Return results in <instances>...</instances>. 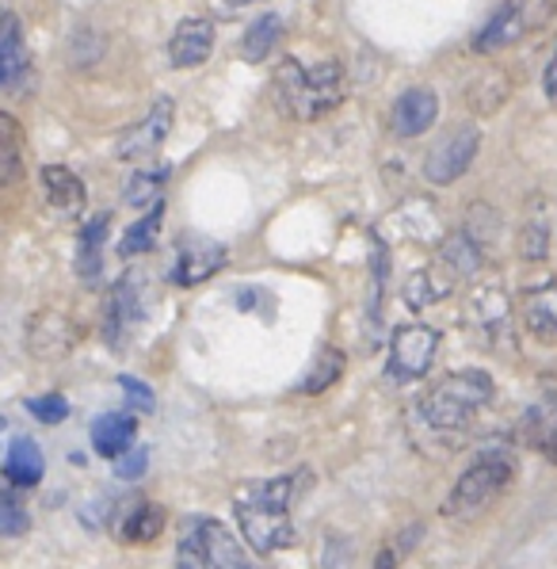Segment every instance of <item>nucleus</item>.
I'll list each match as a JSON object with an SVG mask.
<instances>
[{"label":"nucleus","instance_id":"nucleus-1","mask_svg":"<svg viewBox=\"0 0 557 569\" xmlns=\"http://www.w3.org/2000/svg\"><path fill=\"white\" fill-rule=\"evenodd\" d=\"M493 390H496L493 375L477 371V367L455 371L443 382H435V387L413 406V417H408L413 420L416 443H421L424 451L455 443L458 436L474 425V417L493 401Z\"/></svg>","mask_w":557,"mask_h":569},{"label":"nucleus","instance_id":"nucleus-2","mask_svg":"<svg viewBox=\"0 0 557 569\" xmlns=\"http://www.w3.org/2000/svg\"><path fill=\"white\" fill-rule=\"evenodd\" d=\"M294 481L298 478H256L233 493V512H237L241 536H245L252 555H275L294 542Z\"/></svg>","mask_w":557,"mask_h":569},{"label":"nucleus","instance_id":"nucleus-3","mask_svg":"<svg viewBox=\"0 0 557 569\" xmlns=\"http://www.w3.org/2000/svg\"><path fill=\"white\" fill-rule=\"evenodd\" d=\"M275 92L283 108L294 119L313 122L341 108L344 100V69L341 61H317V66H302L298 58H286L275 73Z\"/></svg>","mask_w":557,"mask_h":569},{"label":"nucleus","instance_id":"nucleus-4","mask_svg":"<svg viewBox=\"0 0 557 569\" xmlns=\"http://www.w3.org/2000/svg\"><path fill=\"white\" fill-rule=\"evenodd\" d=\"M516 478V459L508 451H489L466 470L463 478L450 486L447 501H443V516L450 520H469V516L485 512L504 489Z\"/></svg>","mask_w":557,"mask_h":569},{"label":"nucleus","instance_id":"nucleus-5","mask_svg":"<svg viewBox=\"0 0 557 569\" xmlns=\"http://www.w3.org/2000/svg\"><path fill=\"white\" fill-rule=\"evenodd\" d=\"M145 310H150V295H145V279L142 271H126L115 287H111L108 310H103V337H108L111 348H123L134 329L145 321Z\"/></svg>","mask_w":557,"mask_h":569},{"label":"nucleus","instance_id":"nucleus-6","mask_svg":"<svg viewBox=\"0 0 557 569\" xmlns=\"http://www.w3.org/2000/svg\"><path fill=\"white\" fill-rule=\"evenodd\" d=\"M435 352H439V329L432 326H402L389 340V363L386 379L416 382L432 371Z\"/></svg>","mask_w":557,"mask_h":569},{"label":"nucleus","instance_id":"nucleus-7","mask_svg":"<svg viewBox=\"0 0 557 569\" xmlns=\"http://www.w3.org/2000/svg\"><path fill=\"white\" fill-rule=\"evenodd\" d=\"M477 150H482V130L469 127V122L466 127H455L428 153V161H424V180L435 183V188H447V183H455L458 177H466Z\"/></svg>","mask_w":557,"mask_h":569},{"label":"nucleus","instance_id":"nucleus-8","mask_svg":"<svg viewBox=\"0 0 557 569\" xmlns=\"http://www.w3.org/2000/svg\"><path fill=\"white\" fill-rule=\"evenodd\" d=\"M172 116H176V103H172L169 96L153 100V108L145 111V119L119 138V146H115L119 161H150V157L164 146V138H169Z\"/></svg>","mask_w":557,"mask_h":569},{"label":"nucleus","instance_id":"nucleus-9","mask_svg":"<svg viewBox=\"0 0 557 569\" xmlns=\"http://www.w3.org/2000/svg\"><path fill=\"white\" fill-rule=\"evenodd\" d=\"M225 260H230L225 244L206 241V238H184L176 249V264H172V283L199 287L203 279H211L214 271H222Z\"/></svg>","mask_w":557,"mask_h":569},{"label":"nucleus","instance_id":"nucleus-10","mask_svg":"<svg viewBox=\"0 0 557 569\" xmlns=\"http://www.w3.org/2000/svg\"><path fill=\"white\" fill-rule=\"evenodd\" d=\"M519 428H524L527 448H535L543 459L557 462V382H543V390L527 406Z\"/></svg>","mask_w":557,"mask_h":569},{"label":"nucleus","instance_id":"nucleus-11","mask_svg":"<svg viewBox=\"0 0 557 569\" xmlns=\"http://www.w3.org/2000/svg\"><path fill=\"white\" fill-rule=\"evenodd\" d=\"M435 119H439V96L416 84V89H405L397 96L389 127H394L397 138H421L435 127Z\"/></svg>","mask_w":557,"mask_h":569},{"label":"nucleus","instance_id":"nucleus-12","mask_svg":"<svg viewBox=\"0 0 557 569\" xmlns=\"http://www.w3.org/2000/svg\"><path fill=\"white\" fill-rule=\"evenodd\" d=\"M23 77H31V54L23 42L20 16L4 12V20H0V84H4V92H20Z\"/></svg>","mask_w":557,"mask_h":569},{"label":"nucleus","instance_id":"nucleus-13","mask_svg":"<svg viewBox=\"0 0 557 569\" xmlns=\"http://www.w3.org/2000/svg\"><path fill=\"white\" fill-rule=\"evenodd\" d=\"M214 23L211 20H199V16H191V20L176 23V31H172L169 39V58L176 69H195L203 66L206 58L214 54Z\"/></svg>","mask_w":557,"mask_h":569},{"label":"nucleus","instance_id":"nucleus-14","mask_svg":"<svg viewBox=\"0 0 557 569\" xmlns=\"http://www.w3.org/2000/svg\"><path fill=\"white\" fill-rule=\"evenodd\" d=\"M519 31H524V0H500L469 47H474V54H493V50L512 47L519 39Z\"/></svg>","mask_w":557,"mask_h":569},{"label":"nucleus","instance_id":"nucleus-15","mask_svg":"<svg viewBox=\"0 0 557 569\" xmlns=\"http://www.w3.org/2000/svg\"><path fill=\"white\" fill-rule=\"evenodd\" d=\"M519 318H524V329L543 345H557V279L543 287H530L519 302Z\"/></svg>","mask_w":557,"mask_h":569},{"label":"nucleus","instance_id":"nucleus-16","mask_svg":"<svg viewBox=\"0 0 557 569\" xmlns=\"http://www.w3.org/2000/svg\"><path fill=\"white\" fill-rule=\"evenodd\" d=\"M73 340H77V329L69 326V318H62V313H54V310H42L28 321V345L39 360L65 356L69 348H73Z\"/></svg>","mask_w":557,"mask_h":569},{"label":"nucleus","instance_id":"nucleus-17","mask_svg":"<svg viewBox=\"0 0 557 569\" xmlns=\"http://www.w3.org/2000/svg\"><path fill=\"white\" fill-rule=\"evenodd\" d=\"M42 475H47V459H42L39 443L31 436H16L4 455V481L12 489H34Z\"/></svg>","mask_w":557,"mask_h":569},{"label":"nucleus","instance_id":"nucleus-18","mask_svg":"<svg viewBox=\"0 0 557 569\" xmlns=\"http://www.w3.org/2000/svg\"><path fill=\"white\" fill-rule=\"evenodd\" d=\"M42 191H47V203L62 218H77L84 210V183L65 164H47L42 169Z\"/></svg>","mask_w":557,"mask_h":569},{"label":"nucleus","instance_id":"nucleus-19","mask_svg":"<svg viewBox=\"0 0 557 569\" xmlns=\"http://www.w3.org/2000/svg\"><path fill=\"white\" fill-rule=\"evenodd\" d=\"M211 516H188L176 542V569H214L211 558Z\"/></svg>","mask_w":557,"mask_h":569},{"label":"nucleus","instance_id":"nucleus-20","mask_svg":"<svg viewBox=\"0 0 557 569\" xmlns=\"http://www.w3.org/2000/svg\"><path fill=\"white\" fill-rule=\"evenodd\" d=\"M474 321L477 329L485 332L489 345H500L504 337L512 332V302L500 287H482L474 295Z\"/></svg>","mask_w":557,"mask_h":569},{"label":"nucleus","instance_id":"nucleus-21","mask_svg":"<svg viewBox=\"0 0 557 569\" xmlns=\"http://www.w3.org/2000/svg\"><path fill=\"white\" fill-rule=\"evenodd\" d=\"M138 420L134 413H103L92 420V448L103 455V459H123L134 443Z\"/></svg>","mask_w":557,"mask_h":569},{"label":"nucleus","instance_id":"nucleus-22","mask_svg":"<svg viewBox=\"0 0 557 569\" xmlns=\"http://www.w3.org/2000/svg\"><path fill=\"white\" fill-rule=\"evenodd\" d=\"M108 230H111V214H95L92 222H84L81 238H77V276H81V283H89V287L100 283Z\"/></svg>","mask_w":557,"mask_h":569},{"label":"nucleus","instance_id":"nucleus-23","mask_svg":"<svg viewBox=\"0 0 557 569\" xmlns=\"http://www.w3.org/2000/svg\"><path fill=\"white\" fill-rule=\"evenodd\" d=\"M439 257H443V264L455 271L458 279H469V276H477V268H482L485 252H482V244H477V241L463 230V233H450V238L443 241Z\"/></svg>","mask_w":557,"mask_h":569},{"label":"nucleus","instance_id":"nucleus-24","mask_svg":"<svg viewBox=\"0 0 557 569\" xmlns=\"http://www.w3.org/2000/svg\"><path fill=\"white\" fill-rule=\"evenodd\" d=\"M164 531V509L161 505H138L134 512H126V520L119 523V539L134 542V547H145Z\"/></svg>","mask_w":557,"mask_h":569},{"label":"nucleus","instance_id":"nucleus-25","mask_svg":"<svg viewBox=\"0 0 557 569\" xmlns=\"http://www.w3.org/2000/svg\"><path fill=\"white\" fill-rule=\"evenodd\" d=\"M278 34H283V20H278V16H260L245 31V39H241V58H245L249 66H260V61L275 50Z\"/></svg>","mask_w":557,"mask_h":569},{"label":"nucleus","instance_id":"nucleus-26","mask_svg":"<svg viewBox=\"0 0 557 569\" xmlns=\"http://www.w3.org/2000/svg\"><path fill=\"white\" fill-rule=\"evenodd\" d=\"M161 218H164V207H153L145 218H138L123 233V241H119V257H142V252H150L156 233H161Z\"/></svg>","mask_w":557,"mask_h":569},{"label":"nucleus","instance_id":"nucleus-27","mask_svg":"<svg viewBox=\"0 0 557 569\" xmlns=\"http://www.w3.org/2000/svg\"><path fill=\"white\" fill-rule=\"evenodd\" d=\"M341 371H344V352H341V348H333V345L321 348L317 360H313V371L298 382V390H302V393H321V390H328L336 379H341Z\"/></svg>","mask_w":557,"mask_h":569},{"label":"nucleus","instance_id":"nucleus-28","mask_svg":"<svg viewBox=\"0 0 557 569\" xmlns=\"http://www.w3.org/2000/svg\"><path fill=\"white\" fill-rule=\"evenodd\" d=\"M169 180V169H145L134 172L123 191L126 207H161V188Z\"/></svg>","mask_w":557,"mask_h":569},{"label":"nucleus","instance_id":"nucleus-29","mask_svg":"<svg viewBox=\"0 0 557 569\" xmlns=\"http://www.w3.org/2000/svg\"><path fill=\"white\" fill-rule=\"evenodd\" d=\"M20 157H23V142H20V127H16L12 116H0V177L4 183L20 180Z\"/></svg>","mask_w":557,"mask_h":569},{"label":"nucleus","instance_id":"nucleus-30","mask_svg":"<svg viewBox=\"0 0 557 569\" xmlns=\"http://www.w3.org/2000/svg\"><path fill=\"white\" fill-rule=\"evenodd\" d=\"M450 291V283H439L435 279V271H413V279L405 283V299L413 310H424V306H432V302H439L443 295Z\"/></svg>","mask_w":557,"mask_h":569},{"label":"nucleus","instance_id":"nucleus-31","mask_svg":"<svg viewBox=\"0 0 557 569\" xmlns=\"http://www.w3.org/2000/svg\"><path fill=\"white\" fill-rule=\"evenodd\" d=\"M519 252H524L527 260H543L546 252H550V222L546 218H530V222L519 230Z\"/></svg>","mask_w":557,"mask_h":569},{"label":"nucleus","instance_id":"nucleus-32","mask_svg":"<svg viewBox=\"0 0 557 569\" xmlns=\"http://www.w3.org/2000/svg\"><path fill=\"white\" fill-rule=\"evenodd\" d=\"M28 520H31L28 509L20 505L16 489L8 486V489H4V497H0V531H4V536L12 539V536H20V531L28 528Z\"/></svg>","mask_w":557,"mask_h":569},{"label":"nucleus","instance_id":"nucleus-33","mask_svg":"<svg viewBox=\"0 0 557 569\" xmlns=\"http://www.w3.org/2000/svg\"><path fill=\"white\" fill-rule=\"evenodd\" d=\"M28 413L42 425H62L69 417V401L62 393H42V398H28Z\"/></svg>","mask_w":557,"mask_h":569},{"label":"nucleus","instance_id":"nucleus-34","mask_svg":"<svg viewBox=\"0 0 557 569\" xmlns=\"http://www.w3.org/2000/svg\"><path fill=\"white\" fill-rule=\"evenodd\" d=\"M421 539V528H408V531H402L397 539H386V547H382V555H378V562H374V569H397L402 566V558L413 550V542Z\"/></svg>","mask_w":557,"mask_h":569},{"label":"nucleus","instance_id":"nucleus-35","mask_svg":"<svg viewBox=\"0 0 557 569\" xmlns=\"http://www.w3.org/2000/svg\"><path fill=\"white\" fill-rule=\"evenodd\" d=\"M352 542H347V536H333L328 531L325 536V547H321V569H352Z\"/></svg>","mask_w":557,"mask_h":569},{"label":"nucleus","instance_id":"nucleus-36","mask_svg":"<svg viewBox=\"0 0 557 569\" xmlns=\"http://www.w3.org/2000/svg\"><path fill=\"white\" fill-rule=\"evenodd\" d=\"M386 249L374 244V287H371V326H378L382 318V291H386Z\"/></svg>","mask_w":557,"mask_h":569},{"label":"nucleus","instance_id":"nucleus-37","mask_svg":"<svg viewBox=\"0 0 557 569\" xmlns=\"http://www.w3.org/2000/svg\"><path fill=\"white\" fill-rule=\"evenodd\" d=\"M119 387H123L126 401L138 409V413H150V409H153V390L145 387L142 379H134V375H119Z\"/></svg>","mask_w":557,"mask_h":569},{"label":"nucleus","instance_id":"nucleus-38","mask_svg":"<svg viewBox=\"0 0 557 569\" xmlns=\"http://www.w3.org/2000/svg\"><path fill=\"white\" fill-rule=\"evenodd\" d=\"M145 467H150V455H145V448H130L123 459H115V475L123 481H138L145 475Z\"/></svg>","mask_w":557,"mask_h":569},{"label":"nucleus","instance_id":"nucleus-39","mask_svg":"<svg viewBox=\"0 0 557 569\" xmlns=\"http://www.w3.org/2000/svg\"><path fill=\"white\" fill-rule=\"evenodd\" d=\"M543 89H546V96L557 103V47H554V54H550V61H546V73H543Z\"/></svg>","mask_w":557,"mask_h":569},{"label":"nucleus","instance_id":"nucleus-40","mask_svg":"<svg viewBox=\"0 0 557 569\" xmlns=\"http://www.w3.org/2000/svg\"><path fill=\"white\" fill-rule=\"evenodd\" d=\"M225 4H233V8H245V4H256V0H225Z\"/></svg>","mask_w":557,"mask_h":569}]
</instances>
